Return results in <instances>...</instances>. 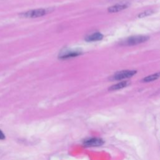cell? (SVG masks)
<instances>
[{
	"label": "cell",
	"mask_w": 160,
	"mask_h": 160,
	"mask_svg": "<svg viewBox=\"0 0 160 160\" xmlns=\"http://www.w3.org/2000/svg\"><path fill=\"white\" fill-rule=\"evenodd\" d=\"M136 73V71L134 70H123L117 72L111 78V80L118 81L126 78H129L133 76Z\"/></svg>",
	"instance_id": "3957f363"
},
{
	"label": "cell",
	"mask_w": 160,
	"mask_h": 160,
	"mask_svg": "<svg viewBox=\"0 0 160 160\" xmlns=\"http://www.w3.org/2000/svg\"><path fill=\"white\" fill-rule=\"evenodd\" d=\"M48 12V10L46 9H36L26 12H22L19 14V16L22 18H34L41 17Z\"/></svg>",
	"instance_id": "7a4b0ae2"
},
{
	"label": "cell",
	"mask_w": 160,
	"mask_h": 160,
	"mask_svg": "<svg viewBox=\"0 0 160 160\" xmlns=\"http://www.w3.org/2000/svg\"><path fill=\"white\" fill-rule=\"evenodd\" d=\"M151 13H152V11H151V10L146 11L145 12H142L141 14H140L139 15V18H144V17H145V16H147L151 14Z\"/></svg>",
	"instance_id": "30bf717a"
},
{
	"label": "cell",
	"mask_w": 160,
	"mask_h": 160,
	"mask_svg": "<svg viewBox=\"0 0 160 160\" xmlns=\"http://www.w3.org/2000/svg\"><path fill=\"white\" fill-rule=\"evenodd\" d=\"M81 54V52L80 51H64L63 52H61L59 56V58L61 59H66V58H72V57H75L77 56L79 54Z\"/></svg>",
	"instance_id": "5b68a950"
},
{
	"label": "cell",
	"mask_w": 160,
	"mask_h": 160,
	"mask_svg": "<svg viewBox=\"0 0 160 160\" xmlns=\"http://www.w3.org/2000/svg\"><path fill=\"white\" fill-rule=\"evenodd\" d=\"M5 139V135L4 132L0 129V140H4Z\"/></svg>",
	"instance_id": "8fae6325"
},
{
	"label": "cell",
	"mask_w": 160,
	"mask_h": 160,
	"mask_svg": "<svg viewBox=\"0 0 160 160\" xmlns=\"http://www.w3.org/2000/svg\"><path fill=\"white\" fill-rule=\"evenodd\" d=\"M128 7L126 4H116L114 6H112L111 7H109L108 9V11L109 12H117L119 11H121L124 9H126Z\"/></svg>",
	"instance_id": "52a82bcc"
},
{
	"label": "cell",
	"mask_w": 160,
	"mask_h": 160,
	"mask_svg": "<svg viewBox=\"0 0 160 160\" xmlns=\"http://www.w3.org/2000/svg\"><path fill=\"white\" fill-rule=\"evenodd\" d=\"M102 38H103V35L99 32H96L85 38V41L87 42H93V41H100Z\"/></svg>",
	"instance_id": "8992f818"
},
{
	"label": "cell",
	"mask_w": 160,
	"mask_h": 160,
	"mask_svg": "<svg viewBox=\"0 0 160 160\" xmlns=\"http://www.w3.org/2000/svg\"><path fill=\"white\" fill-rule=\"evenodd\" d=\"M159 77V72H157V73H155V74H153L152 75H150V76H148L147 77L144 78L142 79V81L144 82H151V81H153L158 79Z\"/></svg>",
	"instance_id": "9c48e42d"
},
{
	"label": "cell",
	"mask_w": 160,
	"mask_h": 160,
	"mask_svg": "<svg viewBox=\"0 0 160 160\" xmlns=\"http://www.w3.org/2000/svg\"><path fill=\"white\" fill-rule=\"evenodd\" d=\"M149 39V37L146 36H134L129 37L124 39L121 44L122 46H134L144 42H146Z\"/></svg>",
	"instance_id": "6da1fadb"
},
{
	"label": "cell",
	"mask_w": 160,
	"mask_h": 160,
	"mask_svg": "<svg viewBox=\"0 0 160 160\" xmlns=\"http://www.w3.org/2000/svg\"><path fill=\"white\" fill-rule=\"evenodd\" d=\"M129 84L128 81H122L120 82H118V84H114L112 86H111V87H109V90L110 91H114V90H118L119 89H122L123 88H125L126 86H127Z\"/></svg>",
	"instance_id": "ba28073f"
},
{
	"label": "cell",
	"mask_w": 160,
	"mask_h": 160,
	"mask_svg": "<svg viewBox=\"0 0 160 160\" xmlns=\"http://www.w3.org/2000/svg\"><path fill=\"white\" fill-rule=\"evenodd\" d=\"M103 143L104 141L102 139L98 138H92L85 140L83 142V144L87 147H94L101 146L103 144Z\"/></svg>",
	"instance_id": "277c9868"
}]
</instances>
